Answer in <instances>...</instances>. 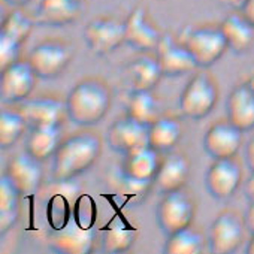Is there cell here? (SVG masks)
<instances>
[{
    "label": "cell",
    "mask_w": 254,
    "mask_h": 254,
    "mask_svg": "<svg viewBox=\"0 0 254 254\" xmlns=\"http://www.w3.org/2000/svg\"><path fill=\"white\" fill-rule=\"evenodd\" d=\"M48 247L60 254H88L94 250V232L76 221H69L50 235Z\"/></svg>",
    "instance_id": "cell-16"
},
{
    "label": "cell",
    "mask_w": 254,
    "mask_h": 254,
    "mask_svg": "<svg viewBox=\"0 0 254 254\" xmlns=\"http://www.w3.org/2000/svg\"><path fill=\"white\" fill-rule=\"evenodd\" d=\"M81 0H41L35 20L42 26L63 27L75 23L81 15Z\"/></svg>",
    "instance_id": "cell-20"
},
{
    "label": "cell",
    "mask_w": 254,
    "mask_h": 254,
    "mask_svg": "<svg viewBox=\"0 0 254 254\" xmlns=\"http://www.w3.org/2000/svg\"><path fill=\"white\" fill-rule=\"evenodd\" d=\"M3 2L8 3V5H11V6H14V8H21L26 3H29L30 0H3Z\"/></svg>",
    "instance_id": "cell-38"
},
{
    "label": "cell",
    "mask_w": 254,
    "mask_h": 254,
    "mask_svg": "<svg viewBox=\"0 0 254 254\" xmlns=\"http://www.w3.org/2000/svg\"><path fill=\"white\" fill-rule=\"evenodd\" d=\"M203 236L199 230L189 226L166 236L163 251L166 254H199L203 251Z\"/></svg>",
    "instance_id": "cell-30"
},
{
    "label": "cell",
    "mask_w": 254,
    "mask_h": 254,
    "mask_svg": "<svg viewBox=\"0 0 254 254\" xmlns=\"http://www.w3.org/2000/svg\"><path fill=\"white\" fill-rule=\"evenodd\" d=\"M5 175L11 180L21 196H30L35 194L41 186L42 166L38 159L24 151L9 160Z\"/></svg>",
    "instance_id": "cell-17"
},
{
    "label": "cell",
    "mask_w": 254,
    "mask_h": 254,
    "mask_svg": "<svg viewBox=\"0 0 254 254\" xmlns=\"http://www.w3.org/2000/svg\"><path fill=\"white\" fill-rule=\"evenodd\" d=\"M199 67H209L217 63L229 50L220 26H197L187 30L181 41Z\"/></svg>",
    "instance_id": "cell-3"
},
{
    "label": "cell",
    "mask_w": 254,
    "mask_h": 254,
    "mask_svg": "<svg viewBox=\"0 0 254 254\" xmlns=\"http://www.w3.org/2000/svg\"><path fill=\"white\" fill-rule=\"evenodd\" d=\"M102 153V141L93 132H78L62 141L54 154L53 175L57 181H70L88 171Z\"/></svg>",
    "instance_id": "cell-1"
},
{
    "label": "cell",
    "mask_w": 254,
    "mask_h": 254,
    "mask_svg": "<svg viewBox=\"0 0 254 254\" xmlns=\"http://www.w3.org/2000/svg\"><path fill=\"white\" fill-rule=\"evenodd\" d=\"M21 44L6 36H0V70H3L20 60Z\"/></svg>",
    "instance_id": "cell-33"
},
{
    "label": "cell",
    "mask_w": 254,
    "mask_h": 254,
    "mask_svg": "<svg viewBox=\"0 0 254 254\" xmlns=\"http://www.w3.org/2000/svg\"><path fill=\"white\" fill-rule=\"evenodd\" d=\"M227 120L242 132L254 129V88L244 82L236 85L226 102Z\"/></svg>",
    "instance_id": "cell-19"
},
{
    "label": "cell",
    "mask_w": 254,
    "mask_h": 254,
    "mask_svg": "<svg viewBox=\"0 0 254 254\" xmlns=\"http://www.w3.org/2000/svg\"><path fill=\"white\" fill-rule=\"evenodd\" d=\"M84 41L87 47L97 56L115 51L124 42V21L109 15L91 20L84 29Z\"/></svg>",
    "instance_id": "cell-8"
},
{
    "label": "cell",
    "mask_w": 254,
    "mask_h": 254,
    "mask_svg": "<svg viewBox=\"0 0 254 254\" xmlns=\"http://www.w3.org/2000/svg\"><path fill=\"white\" fill-rule=\"evenodd\" d=\"M127 115L145 126H151L162 117L160 103L151 90L132 91L127 100Z\"/></svg>",
    "instance_id": "cell-28"
},
{
    "label": "cell",
    "mask_w": 254,
    "mask_h": 254,
    "mask_svg": "<svg viewBox=\"0 0 254 254\" xmlns=\"http://www.w3.org/2000/svg\"><path fill=\"white\" fill-rule=\"evenodd\" d=\"M27 121L18 108H3L0 112V147L8 150L23 136Z\"/></svg>",
    "instance_id": "cell-29"
},
{
    "label": "cell",
    "mask_w": 254,
    "mask_h": 254,
    "mask_svg": "<svg viewBox=\"0 0 254 254\" xmlns=\"http://www.w3.org/2000/svg\"><path fill=\"white\" fill-rule=\"evenodd\" d=\"M218 88L215 81L205 72L196 73L180 96V111L191 120L205 118L217 105Z\"/></svg>",
    "instance_id": "cell-4"
},
{
    "label": "cell",
    "mask_w": 254,
    "mask_h": 254,
    "mask_svg": "<svg viewBox=\"0 0 254 254\" xmlns=\"http://www.w3.org/2000/svg\"><path fill=\"white\" fill-rule=\"evenodd\" d=\"M247 253L254 254V235H251V238H250V241L247 244Z\"/></svg>",
    "instance_id": "cell-39"
},
{
    "label": "cell",
    "mask_w": 254,
    "mask_h": 254,
    "mask_svg": "<svg viewBox=\"0 0 254 254\" xmlns=\"http://www.w3.org/2000/svg\"><path fill=\"white\" fill-rule=\"evenodd\" d=\"M245 193L250 200H254V172H251V177L248 178L245 184Z\"/></svg>",
    "instance_id": "cell-37"
},
{
    "label": "cell",
    "mask_w": 254,
    "mask_h": 254,
    "mask_svg": "<svg viewBox=\"0 0 254 254\" xmlns=\"http://www.w3.org/2000/svg\"><path fill=\"white\" fill-rule=\"evenodd\" d=\"M111 90L96 76L84 78L72 87L66 97L67 118L78 126H94L111 108Z\"/></svg>",
    "instance_id": "cell-2"
},
{
    "label": "cell",
    "mask_w": 254,
    "mask_h": 254,
    "mask_svg": "<svg viewBox=\"0 0 254 254\" xmlns=\"http://www.w3.org/2000/svg\"><path fill=\"white\" fill-rule=\"evenodd\" d=\"M220 29L227 42V48L235 54L247 53L254 44V26L241 11L229 14L221 21Z\"/></svg>",
    "instance_id": "cell-21"
},
{
    "label": "cell",
    "mask_w": 254,
    "mask_h": 254,
    "mask_svg": "<svg viewBox=\"0 0 254 254\" xmlns=\"http://www.w3.org/2000/svg\"><path fill=\"white\" fill-rule=\"evenodd\" d=\"M136 241V229L123 217L115 215L103 232L102 248L105 253L118 254L129 250Z\"/></svg>",
    "instance_id": "cell-25"
},
{
    "label": "cell",
    "mask_w": 254,
    "mask_h": 254,
    "mask_svg": "<svg viewBox=\"0 0 254 254\" xmlns=\"http://www.w3.org/2000/svg\"><path fill=\"white\" fill-rule=\"evenodd\" d=\"M62 144L60 126H39L32 127V132L26 139V150L30 156L44 162L56 154Z\"/></svg>",
    "instance_id": "cell-23"
},
{
    "label": "cell",
    "mask_w": 254,
    "mask_h": 254,
    "mask_svg": "<svg viewBox=\"0 0 254 254\" xmlns=\"http://www.w3.org/2000/svg\"><path fill=\"white\" fill-rule=\"evenodd\" d=\"M241 183L242 169L233 157L214 160L205 174V187L208 193L218 200H224L233 196Z\"/></svg>",
    "instance_id": "cell-12"
},
{
    "label": "cell",
    "mask_w": 254,
    "mask_h": 254,
    "mask_svg": "<svg viewBox=\"0 0 254 254\" xmlns=\"http://www.w3.org/2000/svg\"><path fill=\"white\" fill-rule=\"evenodd\" d=\"M244 218L232 211L226 209L220 212L209 227L208 244L214 254H230L235 253L244 241L245 236Z\"/></svg>",
    "instance_id": "cell-7"
},
{
    "label": "cell",
    "mask_w": 254,
    "mask_h": 254,
    "mask_svg": "<svg viewBox=\"0 0 254 254\" xmlns=\"http://www.w3.org/2000/svg\"><path fill=\"white\" fill-rule=\"evenodd\" d=\"M193 218L194 202L183 190L165 194L156 209L157 226L166 236L191 226Z\"/></svg>",
    "instance_id": "cell-6"
},
{
    "label": "cell",
    "mask_w": 254,
    "mask_h": 254,
    "mask_svg": "<svg viewBox=\"0 0 254 254\" xmlns=\"http://www.w3.org/2000/svg\"><path fill=\"white\" fill-rule=\"evenodd\" d=\"M190 175V162L184 153H171L159 166L154 177V187L159 193L168 194L177 190H183Z\"/></svg>",
    "instance_id": "cell-18"
},
{
    "label": "cell",
    "mask_w": 254,
    "mask_h": 254,
    "mask_svg": "<svg viewBox=\"0 0 254 254\" xmlns=\"http://www.w3.org/2000/svg\"><path fill=\"white\" fill-rule=\"evenodd\" d=\"M27 124L32 127L39 126H60L63 127L64 118L67 117L66 102L54 96H39L35 99H26L17 106Z\"/></svg>",
    "instance_id": "cell-14"
},
{
    "label": "cell",
    "mask_w": 254,
    "mask_h": 254,
    "mask_svg": "<svg viewBox=\"0 0 254 254\" xmlns=\"http://www.w3.org/2000/svg\"><path fill=\"white\" fill-rule=\"evenodd\" d=\"M112 183L115 184V189L118 193H121L126 197H138L142 194H147L150 186L153 184L151 181H142V180H136L130 175L124 174L123 171L120 174H117L112 178Z\"/></svg>",
    "instance_id": "cell-32"
},
{
    "label": "cell",
    "mask_w": 254,
    "mask_h": 254,
    "mask_svg": "<svg viewBox=\"0 0 254 254\" xmlns=\"http://www.w3.org/2000/svg\"><path fill=\"white\" fill-rule=\"evenodd\" d=\"M20 191L3 174L0 180V232H9L20 217Z\"/></svg>",
    "instance_id": "cell-27"
},
{
    "label": "cell",
    "mask_w": 254,
    "mask_h": 254,
    "mask_svg": "<svg viewBox=\"0 0 254 254\" xmlns=\"http://www.w3.org/2000/svg\"><path fill=\"white\" fill-rule=\"evenodd\" d=\"M32 29H33V21L29 18V15L24 14L21 9L15 8L5 17L2 23V29H0V36H6L23 45L26 39L30 36Z\"/></svg>",
    "instance_id": "cell-31"
},
{
    "label": "cell",
    "mask_w": 254,
    "mask_h": 254,
    "mask_svg": "<svg viewBox=\"0 0 254 254\" xmlns=\"http://www.w3.org/2000/svg\"><path fill=\"white\" fill-rule=\"evenodd\" d=\"M244 223H245L247 230L251 235H254V200H250V205H248L245 215H244Z\"/></svg>",
    "instance_id": "cell-34"
},
{
    "label": "cell",
    "mask_w": 254,
    "mask_h": 254,
    "mask_svg": "<svg viewBox=\"0 0 254 254\" xmlns=\"http://www.w3.org/2000/svg\"><path fill=\"white\" fill-rule=\"evenodd\" d=\"M38 75L29 60H18L2 70L0 97L3 103H20L32 94Z\"/></svg>",
    "instance_id": "cell-10"
},
{
    "label": "cell",
    "mask_w": 254,
    "mask_h": 254,
    "mask_svg": "<svg viewBox=\"0 0 254 254\" xmlns=\"http://www.w3.org/2000/svg\"><path fill=\"white\" fill-rule=\"evenodd\" d=\"M245 162L251 172H254V135L250 138L247 147H245Z\"/></svg>",
    "instance_id": "cell-35"
},
{
    "label": "cell",
    "mask_w": 254,
    "mask_h": 254,
    "mask_svg": "<svg viewBox=\"0 0 254 254\" xmlns=\"http://www.w3.org/2000/svg\"><path fill=\"white\" fill-rule=\"evenodd\" d=\"M183 127L180 121L169 115H162L150 126L148 145L159 153L172 150L181 139Z\"/></svg>",
    "instance_id": "cell-26"
},
{
    "label": "cell",
    "mask_w": 254,
    "mask_h": 254,
    "mask_svg": "<svg viewBox=\"0 0 254 254\" xmlns=\"http://www.w3.org/2000/svg\"><path fill=\"white\" fill-rule=\"evenodd\" d=\"M242 133L229 120L217 121L203 136V150L214 160L235 157L242 145Z\"/></svg>",
    "instance_id": "cell-13"
},
{
    "label": "cell",
    "mask_w": 254,
    "mask_h": 254,
    "mask_svg": "<svg viewBox=\"0 0 254 254\" xmlns=\"http://www.w3.org/2000/svg\"><path fill=\"white\" fill-rule=\"evenodd\" d=\"M156 57L159 60L163 76L175 78L191 73L196 67H199L187 47L169 35L162 36L156 48Z\"/></svg>",
    "instance_id": "cell-15"
},
{
    "label": "cell",
    "mask_w": 254,
    "mask_h": 254,
    "mask_svg": "<svg viewBox=\"0 0 254 254\" xmlns=\"http://www.w3.org/2000/svg\"><path fill=\"white\" fill-rule=\"evenodd\" d=\"M160 162L162 160L159 157V151H156L150 145H145L142 148L126 154L121 171L136 180L153 183L159 171Z\"/></svg>",
    "instance_id": "cell-24"
},
{
    "label": "cell",
    "mask_w": 254,
    "mask_h": 254,
    "mask_svg": "<svg viewBox=\"0 0 254 254\" xmlns=\"http://www.w3.org/2000/svg\"><path fill=\"white\" fill-rule=\"evenodd\" d=\"M73 48L63 39H45L39 42L29 54V63L38 78L51 79L59 76L70 63Z\"/></svg>",
    "instance_id": "cell-5"
},
{
    "label": "cell",
    "mask_w": 254,
    "mask_h": 254,
    "mask_svg": "<svg viewBox=\"0 0 254 254\" xmlns=\"http://www.w3.org/2000/svg\"><path fill=\"white\" fill-rule=\"evenodd\" d=\"M148 135L150 126H145L135 118L126 115L115 120L109 126L106 132V141L114 151L126 156L148 145Z\"/></svg>",
    "instance_id": "cell-11"
},
{
    "label": "cell",
    "mask_w": 254,
    "mask_h": 254,
    "mask_svg": "<svg viewBox=\"0 0 254 254\" xmlns=\"http://www.w3.org/2000/svg\"><path fill=\"white\" fill-rule=\"evenodd\" d=\"M254 26V0H244V3L239 9Z\"/></svg>",
    "instance_id": "cell-36"
},
{
    "label": "cell",
    "mask_w": 254,
    "mask_h": 254,
    "mask_svg": "<svg viewBox=\"0 0 254 254\" xmlns=\"http://www.w3.org/2000/svg\"><path fill=\"white\" fill-rule=\"evenodd\" d=\"M162 35L148 15L147 8H133L124 21V42L139 53L156 51Z\"/></svg>",
    "instance_id": "cell-9"
},
{
    "label": "cell",
    "mask_w": 254,
    "mask_h": 254,
    "mask_svg": "<svg viewBox=\"0 0 254 254\" xmlns=\"http://www.w3.org/2000/svg\"><path fill=\"white\" fill-rule=\"evenodd\" d=\"M127 78H129L132 91L153 90L163 76L156 54L144 53L127 64Z\"/></svg>",
    "instance_id": "cell-22"
}]
</instances>
